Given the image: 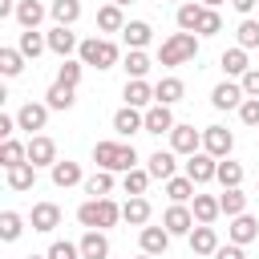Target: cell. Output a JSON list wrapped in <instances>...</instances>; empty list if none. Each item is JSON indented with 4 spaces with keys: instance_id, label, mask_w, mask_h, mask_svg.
<instances>
[{
    "instance_id": "cell-1",
    "label": "cell",
    "mask_w": 259,
    "mask_h": 259,
    "mask_svg": "<svg viewBox=\"0 0 259 259\" xmlns=\"http://www.w3.org/2000/svg\"><path fill=\"white\" fill-rule=\"evenodd\" d=\"M117 219H121V206L113 198H89V202L77 206V223L89 227V231H109Z\"/></svg>"
},
{
    "instance_id": "cell-2",
    "label": "cell",
    "mask_w": 259,
    "mask_h": 259,
    "mask_svg": "<svg viewBox=\"0 0 259 259\" xmlns=\"http://www.w3.org/2000/svg\"><path fill=\"white\" fill-rule=\"evenodd\" d=\"M194 57H198V36H194V32H174V36H166L162 49H158V65H162V69L186 65V61H194Z\"/></svg>"
},
{
    "instance_id": "cell-3",
    "label": "cell",
    "mask_w": 259,
    "mask_h": 259,
    "mask_svg": "<svg viewBox=\"0 0 259 259\" xmlns=\"http://www.w3.org/2000/svg\"><path fill=\"white\" fill-rule=\"evenodd\" d=\"M93 162L101 166V170H134L138 166V150L134 146H125V142H97L93 146Z\"/></svg>"
},
{
    "instance_id": "cell-4",
    "label": "cell",
    "mask_w": 259,
    "mask_h": 259,
    "mask_svg": "<svg viewBox=\"0 0 259 259\" xmlns=\"http://www.w3.org/2000/svg\"><path fill=\"white\" fill-rule=\"evenodd\" d=\"M77 57H81L85 65H93V69H113V65H117V45L105 40V36H89V40H81Z\"/></svg>"
},
{
    "instance_id": "cell-5",
    "label": "cell",
    "mask_w": 259,
    "mask_h": 259,
    "mask_svg": "<svg viewBox=\"0 0 259 259\" xmlns=\"http://www.w3.org/2000/svg\"><path fill=\"white\" fill-rule=\"evenodd\" d=\"M194 223H198V219H194V210H190L186 202H170L166 214H162V227H166L170 235H190Z\"/></svg>"
},
{
    "instance_id": "cell-6",
    "label": "cell",
    "mask_w": 259,
    "mask_h": 259,
    "mask_svg": "<svg viewBox=\"0 0 259 259\" xmlns=\"http://www.w3.org/2000/svg\"><path fill=\"white\" fill-rule=\"evenodd\" d=\"M113 134H121V138L146 134V113H142V109H134V105H121V109L113 113Z\"/></svg>"
},
{
    "instance_id": "cell-7",
    "label": "cell",
    "mask_w": 259,
    "mask_h": 259,
    "mask_svg": "<svg viewBox=\"0 0 259 259\" xmlns=\"http://www.w3.org/2000/svg\"><path fill=\"white\" fill-rule=\"evenodd\" d=\"M231 146H235V138H231L227 125H206V130H202V150H206V154L231 158Z\"/></svg>"
},
{
    "instance_id": "cell-8",
    "label": "cell",
    "mask_w": 259,
    "mask_h": 259,
    "mask_svg": "<svg viewBox=\"0 0 259 259\" xmlns=\"http://www.w3.org/2000/svg\"><path fill=\"white\" fill-rule=\"evenodd\" d=\"M186 174L194 178V186H202V182H210V178L219 174V158H214V154H206V150H198V154H190V158H186Z\"/></svg>"
},
{
    "instance_id": "cell-9",
    "label": "cell",
    "mask_w": 259,
    "mask_h": 259,
    "mask_svg": "<svg viewBox=\"0 0 259 259\" xmlns=\"http://www.w3.org/2000/svg\"><path fill=\"white\" fill-rule=\"evenodd\" d=\"M243 97H247V93H243L239 81H219V85L210 89V105H214V109H239Z\"/></svg>"
},
{
    "instance_id": "cell-10",
    "label": "cell",
    "mask_w": 259,
    "mask_h": 259,
    "mask_svg": "<svg viewBox=\"0 0 259 259\" xmlns=\"http://www.w3.org/2000/svg\"><path fill=\"white\" fill-rule=\"evenodd\" d=\"M45 121H49V101H24V105H20V113H16V125H20V130H28V134L45 130Z\"/></svg>"
},
{
    "instance_id": "cell-11",
    "label": "cell",
    "mask_w": 259,
    "mask_h": 259,
    "mask_svg": "<svg viewBox=\"0 0 259 259\" xmlns=\"http://www.w3.org/2000/svg\"><path fill=\"white\" fill-rule=\"evenodd\" d=\"M170 150L190 158V154H198V150H202V134H198L194 125H174V130H170Z\"/></svg>"
},
{
    "instance_id": "cell-12",
    "label": "cell",
    "mask_w": 259,
    "mask_h": 259,
    "mask_svg": "<svg viewBox=\"0 0 259 259\" xmlns=\"http://www.w3.org/2000/svg\"><path fill=\"white\" fill-rule=\"evenodd\" d=\"M28 162L40 170V166H53L57 162V142L53 138H45V134H32L28 138Z\"/></svg>"
},
{
    "instance_id": "cell-13",
    "label": "cell",
    "mask_w": 259,
    "mask_h": 259,
    "mask_svg": "<svg viewBox=\"0 0 259 259\" xmlns=\"http://www.w3.org/2000/svg\"><path fill=\"white\" fill-rule=\"evenodd\" d=\"M121 97H125V105H134V109H150L154 85H146V77H130L125 89H121Z\"/></svg>"
},
{
    "instance_id": "cell-14",
    "label": "cell",
    "mask_w": 259,
    "mask_h": 259,
    "mask_svg": "<svg viewBox=\"0 0 259 259\" xmlns=\"http://www.w3.org/2000/svg\"><path fill=\"white\" fill-rule=\"evenodd\" d=\"M178 121H174V113H170V105H162V101H154L150 109H146V134H170Z\"/></svg>"
},
{
    "instance_id": "cell-15",
    "label": "cell",
    "mask_w": 259,
    "mask_h": 259,
    "mask_svg": "<svg viewBox=\"0 0 259 259\" xmlns=\"http://www.w3.org/2000/svg\"><path fill=\"white\" fill-rule=\"evenodd\" d=\"M28 223H32V231H53V227H61V206L57 202H36L32 206V214H28Z\"/></svg>"
},
{
    "instance_id": "cell-16",
    "label": "cell",
    "mask_w": 259,
    "mask_h": 259,
    "mask_svg": "<svg viewBox=\"0 0 259 259\" xmlns=\"http://www.w3.org/2000/svg\"><path fill=\"white\" fill-rule=\"evenodd\" d=\"M186 239H190V251H194V255H214V251H219V235H214L210 223H198Z\"/></svg>"
},
{
    "instance_id": "cell-17",
    "label": "cell",
    "mask_w": 259,
    "mask_h": 259,
    "mask_svg": "<svg viewBox=\"0 0 259 259\" xmlns=\"http://www.w3.org/2000/svg\"><path fill=\"white\" fill-rule=\"evenodd\" d=\"M121 219H125L130 227H146V223H150V198H146V194H130L125 206H121Z\"/></svg>"
},
{
    "instance_id": "cell-18",
    "label": "cell",
    "mask_w": 259,
    "mask_h": 259,
    "mask_svg": "<svg viewBox=\"0 0 259 259\" xmlns=\"http://www.w3.org/2000/svg\"><path fill=\"white\" fill-rule=\"evenodd\" d=\"M227 235H231V243H239V247H247V243H251V239L259 235V223H255V219H251V214L243 210V214H235V219H231V227H227Z\"/></svg>"
},
{
    "instance_id": "cell-19",
    "label": "cell",
    "mask_w": 259,
    "mask_h": 259,
    "mask_svg": "<svg viewBox=\"0 0 259 259\" xmlns=\"http://www.w3.org/2000/svg\"><path fill=\"white\" fill-rule=\"evenodd\" d=\"M170 239H174V235H170L166 227H142V235H138V243H142L146 255H162V251L170 247Z\"/></svg>"
},
{
    "instance_id": "cell-20",
    "label": "cell",
    "mask_w": 259,
    "mask_h": 259,
    "mask_svg": "<svg viewBox=\"0 0 259 259\" xmlns=\"http://www.w3.org/2000/svg\"><path fill=\"white\" fill-rule=\"evenodd\" d=\"M77 247H81V259H109V239H105V231H85Z\"/></svg>"
},
{
    "instance_id": "cell-21",
    "label": "cell",
    "mask_w": 259,
    "mask_h": 259,
    "mask_svg": "<svg viewBox=\"0 0 259 259\" xmlns=\"http://www.w3.org/2000/svg\"><path fill=\"white\" fill-rule=\"evenodd\" d=\"M49 49H53L57 57H69V53H73V49H81V45H77V36H73V28H69V24H57V28L49 32Z\"/></svg>"
},
{
    "instance_id": "cell-22",
    "label": "cell",
    "mask_w": 259,
    "mask_h": 259,
    "mask_svg": "<svg viewBox=\"0 0 259 259\" xmlns=\"http://www.w3.org/2000/svg\"><path fill=\"white\" fill-rule=\"evenodd\" d=\"M219 65H223V73H227V77H243V73L251 69V65H247V49H243V45L227 49V53L219 57Z\"/></svg>"
},
{
    "instance_id": "cell-23",
    "label": "cell",
    "mask_w": 259,
    "mask_h": 259,
    "mask_svg": "<svg viewBox=\"0 0 259 259\" xmlns=\"http://www.w3.org/2000/svg\"><path fill=\"white\" fill-rule=\"evenodd\" d=\"M45 101H49V109H69V105L77 101V85L53 81V85H49V93H45Z\"/></svg>"
},
{
    "instance_id": "cell-24",
    "label": "cell",
    "mask_w": 259,
    "mask_h": 259,
    "mask_svg": "<svg viewBox=\"0 0 259 259\" xmlns=\"http://www.w3.org/2000/svg\"><path fill=\"white\" fill-rule=\"evenodd\" d=\"M174 166H178V162H174V150H154L146 170H150V178H162V182H166V178H174Z\"/></svg>"
},
{
    "instance_id": "cell-25",
    "label": "cell",
    "mask_w": 259,
    "mask_h": 259,
    "mask_svg": "<svg viewBox=\"0 0 259 259\" xmlns=\"http://www.w3.org/2000/svg\"><path fill=\"white\" fill-rule=\"evenodd\" d=\"M49 170H53V186H61V190H69V186L81 182V166L69 162V158H65V162H53Z\"/></svg>"
},
{
    "instance_id": "cell-26",
    "label": "cell",
    "mask_w": 259,
    "mask_h": 259,
    "mask_svg": "<svg viewBox=\"0 0 259 259\" xmlns=\"http://www.w3.org/2000/svg\"><path fill=\"white\" fill-rule=\"evenodd\" d=\"M109 190H113V170H93L89 178H85V194L89 198H109Z\"/></svg>"
},
{
    "instance_id": "cell-27",
    "label": "cell",
    "mask_w": 259,
    "mask_h": 259,
    "mask_svg": "<svg viewBox=\"0 0 259 259\" xmlns=\"http://www.w3.org/2000/svg\"><path fill=\"white\" fill-rule=\"evenodd\" d=\"M219 206H223V214H227V219L243 214V210H247V194H243V186H223V194H219Z\"/></svg>"
},
{
    "instance_id": "cell-28",
    "label": "cell",
    "mask_w": 259,
    "mask_h": 259,
    "mask_svg": "<svg viewBox=\"0 0 259 259\" xmlns=\"http://www.w3.org/2000/svg\"><path fill=\"white\" fill-rule=\"evenodd\" d=\"M190 210H194L198 223H214V219L223 214V206H219L214 194H194V198H190Z\"/></svg>"
},
{
    "instance_id": "cell-29",
    "label": "cell",
    "mask_w": 259,
    "mask_h": 259,
    "mask_svg": "<svg viewBox=\"0 0 259 259\" xmlns=\"http://www.w3.org/2000/svg\"><path fill=\"white\" fill-rule=\"evenodd\" d=\"M16 20H20V28H36L45 20V4L40 0H16Z\"/></svg>"
},
{
    "instance_id": "cell-30",
    "label": "cell",
    "mask_w": 259,
    "mask_h": 259,
    "mask_svg": "<svg viewBox=\"0 0 259 259\" xmlns=\"http://www.w3.org/2000/svg\"><path fill=\"white\" fill-rule=\"evenodd\" d=\"M182 93H186V85H182L178 77H162V81L154 85V101H162V105H174V101H182Z\"/></svg>"
},
{
    "instance_id": "cell-31",
    "label": "cell",
    "mask_w": 259,
    "mask_h": 259,
    "mask_svg": "<svg viewBox=\"0 0 259 259\" xmlns=\"http://www.w3.org/2000/svg\"><path fill=\"white\" fill-rule=\"evenodd\" d=\"M202 12H206V4H190V0H182V4H178V28H182V32H198Z\"/></svg>"
},
{
    "instance_id": "cell-32",
    "label": "cell",
    "mask_w": 259,
    "mask_h": 259,
    "mask_svg": "<svg viewBox=\"0 0 259 259\" xmlns=\"http://www.w3.org/2000/svg\"><path fill=\"white\" fill-rule=\"evenodd\" d=\"M97 28L101 32H121L125 28V20H121V4H105V8H97Z\"/></svg>"
},
{
    "instance_id": "cell-33",
    "label": "cell",
    "mask_w": 259,
    "mask_h": 259,
    "mask_svg": "<svg viewBox=\"0 0 259 259\" xmlns=\"http://www.w3.org/2000/svg\"><path fill=\"white\" fill-rule=\"evenodd\" d=\"M121 36H125V45H130V49H146V45H150V36H154V28H150L146 20H130V24L121 28Z\"/></svg>"
},
{
    "instance_id": "cell-34",
    "label": "cell",
    "mask_w": 259,
    "mask_h": 259,
    "mask_svg": "<svg viewBox=\"0 0 259 259\" xmlns=\"http://www.w3.org/2000/svg\"><path fill=\"white\" fill-rule=\"evenodd\" d=\"M16 49H20V53H24L28 61H36V57H40V53L49 49V36H40L36 28H24V32H20V45H16Z\"/></svg>"
},
{
    "instance_id": "cell-35",
    "label": "cell",
    "mask_w": 259,
    "mask_h": 259,
    "mask_svg": "<svg viewBox=\"0 0 259 259\" xmlns=\"http://www.w3.org/2000/svg\"><path fill=\"white\" fill-rule=\"evenodd\" d=\"M20 162H28V146H20L16 138H4L0 142V166L8 170V166H20Z\"/></svg>"
},
{
    "instance_id": "cell-36",
    "label": "cell",
    "mask_w": 259,
    "mask_h": 259,
    "mask_svg": "<svg viewBox=\"0 0 259 259\" xmlns=\"http://www.w3.org/2000/svg\"><path fill=\"white\" fill-rule=\"evenodd\" d=\"M32 182H36V166H32V162L8 166V186H12V190H32Z\"/></svg>"
},
{
    "instance_id": "cell-37",
    "label": "cell",
    "mask_w": 259,
    "mask_h": 259,
    "mask_svg": "<svg viewBox=\"0 0 259 259\" xmlns=\"http://www.w3.org/2000/svg\"><path fill=\"white\" fill-rule=\"evenodd\" d=\"M166 194H170V202H186V198H194V178L190 174H174V178H166Z\"/></svg>"
},
{
    "instance_id": "cell-38",
    "label": "cell",
    "mask_w": 259,
    "mask_h": 259,
    "mask_svg": "<svg viewBox=\"0 0 259 259\" xmlns=\"http://www.w3.org/2000/svg\"><path fill=\"white\" fill-rule=\"evenodd\" d=\"M49 12H53V20H57V24H69V28H73V24H77V16H81V0H53V8H49Z\"/></svg>"
},
{
    "instance_id": "cell-39",
    "label": "cell",
    "mask_w": 259,
    "mask_h": 259,
    "mask_svg": "<svg viewBox=\"0 0 259 259\" xmlns=\"http://www.w3.org/2000/svg\"><path fill=\"white\" fill-rule=\"evenodd\" d=\"M24 53L20 49H0V73L4 77H20V69H24Z\"/></svg>"
},
{
    "instance_id": "cell-40",
    "label": "cell",
    "mask_w": 259,
    "mask_h": 259,
    "mask_svg": "<svg viewBox=\"0 0 259 259\" xmlns=\"http://www.w3.org/2000/svg\"><path fill=\"white\" fill-rule=\"evenodd\" d=\"M20 231H24V219H20L16 210H4V214H0V239H4V243H16Z\"/></svg>"
},
{
    "instance_id": "cell-41",
    "label": "cell",
    "mask_w": 259,
    "mask_h": 259,
    "mask_svg": "<svg viewBox=\"0 0 259 259\" xmlns=\"http://www.w3.org/2000/svg\"><path fill=\"white\" fill-rule=\"evenodd\" d=\"M223 186H243V166L231 162V158H219V174H214Z\"/></svg>"
},
{
    "instance_id": "cell-42",
    "label": "cell",
    "mask_w": 259,
    "mask_h": 259,
    "mask_svg": "<svg viewBox=\"0 0 259 259\" xmlns=\"http://www.w3.org/2000/svg\"><path fill=\"white\" fill-rule=\"evenodd\" d=\"M121 186H125V194H146V186H150V170H125V178H121Z\"/></svg>"
},
{
    "instance_id": "cell-43",
    "label": "cell",
    "mask_w": 259,
    "mask_h": 259,
    "mask_svg": "<svg viewBox=\"0 0 259 259\" xmlns=\"http://www.w3.org/2000/svg\"><path fill=\"white\" fill-rule=\"evenodd\" d=\"M125 73H130V77H146V73H150V57H146V49H130V57H125Z\"/></svg>"
},
{
    "instance_id": "cell-44",
    "label": "cell",
    "mask_w": 259,
    "mask_h": 259,
    "mask_svg": "<svg viewBox=\"0 0 259 259\" xmlns=\"http://www.w3.org/2000/svg\"><path fill=\"white\" fill-rule=\"evenodd\" d=\"M81 69H85V61H69V57H61L57 81H65V85H77V81H81Z\"/></svg>"
},
{
    "instance_id": "cell-45",
    "label": "cell",
    "mask_w": 259,
    "mask_h": 259,
    "mask_svg": "<svg viewBox=\"0 0 259 259\" xmlns=\"http://www.w3.org/2000/svg\"><path fill=\"white\" fill-rule=\"evenodd\" d=\"M45 255H49V259H81V247H77V243H69V239H57Z\"/></svg>"
},
{
    "instance_id": "cell-46",
    "label": "cell",
    "mask_w": 259,
    "mask_h": 259,
    "mask_svg": "<svg viewBox=\"0 0 259 259\" xmlns=\"http://www.w3.org/2000/svg\"><path fill=\"white\" fill-rule=\"evenodd\" d=\"M235 36H239V45H243V49H259V20H243Z\"/></svg>"
},
{
    "instance_id": "cell-47",
    "label": "cell",
    "mask_w": 259,
    "mask_h": 259,
    "mask_svg": "<svg viewBox=\"0 0 259 259\" xmlns=\"http://www.w3.org/2000/svg\"><path fill=\"white\" fill-rule=\"evenodd\" d=\"M198 32H202V36H214V32H223V16H219L214 8H206V12H202V20H198Z\"/></svg>"
},
{
    "instance_id": "cell-48",
    "label": "cell",
    "mask_w": 259,
    "mask_h": 259,
    "mask_svg": "<svg viewBox=\"0 0 259 259\" xmlns=\"http://www.w3.org/2000/svg\"><path fill=\"white\" fill-rule=\"evenodd\" d=\"M239 117H243V125H259V97H247L239 105Z\"/></svg>"
},
{
    "instance_id": "cell-49",
    "label": "cell",
    "mask_w": 259,
    "mask_h": 259,
    "mask_svg": "<svg viewBox=\"0 0 259 259\" xmlns=\"http://www.w3.org/2000/svg\"><path fill=\"white\" fill-rule=\"evenodd\" d=\"M239 85H243L247 97H259V69H247V73L239 77Z\"/></svg>"
},
{
    "instance_id": "cell-50",
    "label": "cell",
    "mask_w": 259,
    "mask_h": 259,
    "mask_svg": "<svg viewBox=\"0 0 259 259\" xmlns=\"http://www.w3.org/2000/svg\"><path fill=\"white\" fill-rule=\"evenodd\" d=\"M214 259H247V255H243V247H239V243H227V247L219 243V251H214Z\"/></svg>"
},
{
    "instance_id": "cell-51",
    "label": "cell",
    "mask_w": 259,
    "mask_h": 259,
    "mask_svg": "<svg viewBox=\"0 0 259 259\" xmlns=\"http://www.w3.org/2000/svg\"><path fill=\"white\" fill-rule=\"evenodd\" d=\"M20 125H16V117H8V113H0V138H12Z\"/></svg>"
},
{
    "instance_id": "cell-52",
    "label": "cell",
    "mask_w": 259,
    "mask_h": 259,
    "mask_svg": "<svg viewBox=\"0 0 259 259\" xmlns=\"http://www.w3.org/2000/svg\"><path fill=\"white\" fill-rule=\"evenodd\" d=\"M255 4H259V0H231V8H235V12H243V16H247Z\"/></svg>"
},
{
    "instance_id": "cell-53",
    "label": "cell",
    "mask_w": 259,
    "mask_h": 259,
    "mask_svg": "<svg viewBox=\"0 0 259 259\" xmlns=\"http://www.w3.org/2000/svg\"><path fill=\"white\" fill-rule=\"evenodd\" d=\"M4 16H16V0H0V20Z\"/></svg>"
},
{
    "instance_id": "cell-54",
    "label": "cell",
    "mask_w": 259,
    "mask_h": 259,
    "mask_svg": "<svg viewBox=\"0 0 259 259\" xmlns=\"http://www.w3.org/2000/svg\"><path fill=\"white\" fill-rule=\"evenodd\" d=\"M202 4H206V8H219V4H223V0H202Z\"/></svg>"
},
{
    "instance_id": "cell-55",
    "label": "cell",
    "mask_w": 259,
    "mask_h": 259,
    "mask_svg": "<svg viewBox=\"0 0 259 259\" xmlns=\"http://www.w3.org/2000/svg\"><path fill=\"white\" fill-rule=\"evenodd\" d=\"M138 259H158V255H146V251H142V255H138Z\"/></svg>"
},
{
    "instance_id": "cell-56",
    "label": "cell",
    "mask_w": 259,
    "mask_h": 259,
    "mask_svg": "<svg viewBox=\"0 0 259 259\" xmlns=\"http://www.w3.org/2000/svg\"><path fill=\"white\" fill-rule=\"evenodd\" d=\"M113 4H121V8H125V4H134V0H113Z\"/></svg>"
},
{
    "instance_id": "cell-57",
    "label": "cell",
    "mask_w": 259,
    "mask_h": 259,
    "mask_svg": "<svg viewBox=\"0 0 259 259\" xmlns=\"http://www.w3.org/2000/svg\"><path fill=\"white\" fill-rule=\"evenodd\" d=\"M24 259H49V255H24Z\"/></svg>"
}]
</instances>
